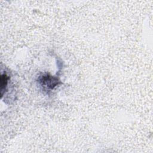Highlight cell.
<instances>
[{
  "mask_svg": "<svg viewBox=\"0 0 153 153\" xmlns=\"http://www.w3.org/2000/svg\"><path fill=\"white\" fill-rule=\"evenodd\" d=\"M8 80V75L5 74H2L1 76V97L3 96L4 92L5 91L6 88L7 87Z\"/></svg>",
  "mask_w": 153,
  "mask_h": 153,
  "instance_id": "2",
  "label": "cell"
},
{
  "mask_svg": "<svg viewBox=\"0 0 153 153\" xmlns=\"http://www.w3.org/2000/svg\"><path fill=\"white\" fill-rule=\"evenodd\" d=\"M39 81L42 87L44 86L50 89H53L54 87L58 85L59 83V81L57 78L50 76L49 75H42Z\"/></svg>",
  "mask_w": 153,
  "mask_h": 153,
  "instance_id": "1",
  "label": "cell"
}]
</instances>
